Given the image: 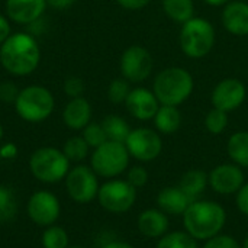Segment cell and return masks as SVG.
I'll use <instances>...</instances> for the list:
<instances>
[{"label":"cell","instance_id":"obj_42","mask_svg":"<svg viewBox=\"0 0 248 248\" xmlns=\"http://www.w3.org/2000/svg\"><path fill=\"white\" fill-rule=\"evenodd\" d=\"M100 248H135V247H134V246H131L129 243L115 240V241H109V243H106L103 247H100Z\"/></svg>","mask_w":248,"mask_h":248},{"label":"cell","instance_id":"obj_37","mask_svg":"<svg viewBox=\"0 0 248 248\" xmlns=\"http://www.w3.org/2000/svg\"><path fill=\"white\" fill-rule=\"evenodd\" d=\"M235 203L241 214L248 217V182L243 185V187L235 193Z\"/></svg>","mask_w":248,"mask_h":248},{"label":"cell","instance_id":"obj_27","mask_svg":"<svg viewBox=\"0 0 248 248\" xmlns=\"http://www.w3.org/2000/svg\"><path fill=\"white\" fill-rule=\"evenodd\" d=\"M17 214V199L15 192L0 185V224L12 221Z\"/></svg>","mask_w":248,"mask_h":248},{"label":"cell","instance_id":"obj_46","mask_svg":"<svg viewBox=\"0 0 248 248\" xmlns=\"http://www.w3.org/2000/svg\"><path fill=\"white\" fill-rule=\"evenodd\" d=\"M68 248H87L84 246H68Z\"/></svg>","mask_w":248,"mask_h":248},{"label":"cell","instance_id":"obj_15","mask_svg":"<svg viewBox=\"0 0 248 248\" xmlns=\"http://www.w3.org/2000/svg\"><path fill=\"white\" fill-rule=\"evenodd\" d=\"M125 106L135 119L150 121L154 119L160 108V102L157 100L153 90L145 87H137L131 90L129 96L125 100Z\"/></svg>","mask_w":248,"mask_h":248},{"label":"cell","instance_id":"obj_39","mask_svg":"<svg viewBox=\"0 0 248 248\" xmlns=\"http://www.w3.org/2000/svg\"><path fill=\"white\" fill-rule=\"evenodd\" d=\"M151 0H116V3L126 9V10H140V9H144Z\"/></svg>","mask_w":248,"mask_h":248},{"label":"cell","instance_id":"obj_41","mask_svg":"<svg viewBox=\"0 0 248 248\" xmlns=\"http://www.w3.org/2000/svg\"><path fill=\"white\" fill-rule=\"evenodd\" d=\"M48 6L54 7V9H58V10H64V9H68L74 0H46Z\"/></svg>","mask_w":248,"mask_h":248},{"label":"cell","instance_id":"obj_1","mask_svg":"<svg viewBox=\"0 0 248 248\" xmlns=\"http://www.w3.org/2000/svg\"><path fill=\"white\" fill-rule=\"evenodd\" d=\"M41 61V49L31 33H12L0 45L1 67L16 77L32 74Z\"/></svg>","mask_w":248,"mask_h":248},{"label":"cell","instance_id":"obj_25","mask_svg":"<svg viewBox=\"0 0 248 248\" xmlns=\"http://www.w3.org/2000/svg\"><path fill=\"white\" fill-rule=\"evenodd\" d=\"M102 126L106 132L108 141H116V142H122V144H125L128 135L132 131L129 128L128 122L118 115H108L102 121Z\"/></svg>","mask_w":248,"mask_h":248},{"label":"cell","instance_id":"obj_31","mask_svg":"<svg viewBox=\"0 0 248 248\" xmlns=\"http://www.w3.org/2000/svg\"><path fill=\"white\" fill-rule=\"evenodd\" d=\"M131 90H132L131 83L126 78H124V77L113 78L110 81V84L108 86V99L115 105L125 103V100L129 96Z\"/></svg>","mask_w":248,"mask_h":248},{"label":"cell","instance_id":"obj_4","mask_svg":"<svg viewBox=\"0 0 248 248\" xmlns=\"http://www.w3.org/2000/svg\"><path fill=\"white\" fill-rule=\"evenodd\" d=\"M215 28L203 17H192L182 25L179 44L185 55L193 60L206 57L215 45Z\"/></svg>","mask_w":248,"mask_h":248},{"label":"cell","instance_id":"obj_43","mask_svg":"<svg viewBox=\"0 0 248 248\" xmlns=\"http://www.w3.org/2000/svg\"><path fill=\"white\" fill-rule=\"evenodd\" d=\"M206 4L209 6H225L227 3H230L231 0H203Z\"/></svg>","mask_w":248,"mask_h":248},{"label":"cell","instance_id":"obj_34","mask_svg":"<svg viewBox=\"0 0 248 248\" xmlns=\"http://www.w3.org/2000/svg\"><path fill=\"white\" fill-rule=\"evenodd\" d=\"M126 182L131 183L135 189L144 187L148 183V171L142 166H134L128 170Z\"/></svg>","mask_w":248,"mask_h":248},{"label":"cell","instance_id":"obj_6","mask_svg":"<svg viewBox=\"0 0 248 248\" xmlns=\"http://www.w3.org/2000/svg\"><path fill=\"white\" fill-rule=\"evenodd\" d=\"M29 170L36 180L52 185L65 179L70 171V161L62 150L55 147H41L32 153L29 158Z\"/></svg>","mask_w":248,"mask_h":248},{"label":"cell","instance_id":"obj_12","mask_svg":"<svg viewBox=\"0 0 248 248\" xmlns=\"http://www.w3.org/2000/svg\"><path fill=\"white\" fill-rule=\"evenodd\" d=\"M26 214L29 219L39 227L54 225L61 214L58 198L48 190H38L31 195L26 203Z\"/></svg>","mask_w":248,"mask_h":248},{"label":"cell","instance_id":"obj_21","mask_svg":"<svg viewBox=\"0 0 248 248\" xmlns=\"http://www.w3.org/2000/svg\"><path fill=\"white\" fill-rule=\"evenodd\" d=\"M153 121H154L157 132L171 135L177 132L182 126V113L177 106L160 105Z\"/></svg>","mask_w":248,"mask_h":248},{"label":"cell","instance_id":"obj_5","mask_svg":"<svg viewBox=\"0 0 248 248\" xmlns=\"http://www.w3.org/2000/svg\"><path fill=\"white\" fill-rule=\"evenodd\" d=\"M54 108L55 99L51 90L38 84L23 87L15 102L17 116L31 124H38L48 119L52 115Z\"/></svg>","mask_w":248,"mask_h":248},{"label":"cell","instance_id":"obj_35","mask_svg":"<svg viewBox=\"0 0 248 248\" xmlns=\"http://www.w3.org/2000/svg\"><path fill=\"white\" fill-rule=\"evenodd\" d=\"M62 89H64V93L68 97H71V99L73 97H80L84 93V81L77 76H70V77L65 78Z\"/></svg>","mask_w":248,"mask_h":248},{"label":"cell","instance_id":"obj_28","mask_svg":"<svg viewBox=\"0 0 248 248\" xmlns=\"http://www.w3.org/2000/svg\"><path fill=\"white\" fill-rule=\"evenodd\" d=\"M89 151H90V147L87 145L83 137H71L64 142V147H62V153L68 158L70 163H80L86 160V157L89 155Z\"/></svg>","mask_w":248,"mask_h":248},{"label":"cell","instance_id":"obj_3","mask_svg":"<svg viewBox=\"0 0 248 248\" xmlns=\"http://www.w3.org/2000/svg\"><path fill=\"white\" fill-rule=\"evenodd\" d=\"M193 76L183 67H169L155 76L153 92L160 105L177 106L185 103L193 93Z\"/></svg>","mask_w":248,"mask_h":248},{"label":"cell","instance_id":"obj_22","mask_svg":"<svg viewBox=\"0 0 248 248\" xmlns=\"http://www.w3.org/2000/svg\"><path fill=\"white\" fill-rule=\"evenodd\" d=\"M177 186L189 198L196 201L203 193L206 186H209V183H208V173H205L202 170H198V169H192V170L186 171L182 176V179L179 180Z\"/></svg>","mask_w":248,"mask_h":248},{"label":"cell","instance_id":"obj_30","mask_svg":"<svg viewBox=\"0 0 248 248\" xmlns=\"http://www.w3.org/2000/svg\"><path fill=\"white\" fill-rule=\"evenodd\" d=\"M228 126V113L218 109V108H212L206 116H205V128L208 129V132L214 134V135H219L222 134Z\"/></svg>","mask_w":248,"mask_h":248},{"label":"cell","instance_id":"obj_36","mask_svg":"<svg viewBox=\"0 0 248 248\" xmlns=\"http://www.w3.org/2000/svg\"><path fill=\"white\" fill-rule=\"evenodd\" d=\"M20 89L13 81L0 83V100L3 103H15L19 96Z\"/></svg>","mask_w":248,"mask_h":248},{"label":"cell","instance_id":"obj_32","mask_svg":"<svg viewBox=\"0 0 248 248\" xmlns=\"http://www.w3.org/2000/svg\"><path fill=\"white\" fill-rule=\"evenodd\" d=\"M81 137L84 138V141L87 142V145L90 148H97L100 147L102 144H105L108 141V137H106V132L102 126V124H97V122H90L84 129H83V134Z\"/></svg>","mask_w":248,"mask_h":248},{"label":"cell","instance_id":"obj_18","mask_svg":"<svg viewBox=\"0 0 248 248\" xmlns=\"http://www.w3.org/2000/svg\"><path fill=\"white\" fill-rule=\"evenodd\" d=\"M62 122L73 131H83L92 122V105L83 96L73 97L62 110Z\"/></svg>","mask_w":248,"mask_h":248},{"label":"cell","instance_id":"obj_9","mask_svg":"<svg viewBox=\"0 0 248 248\" xmlns=\"http://www.w3.org/2000/svg\"><path fill=\"white\" fill-rule=\"evenodd\" d=\"M97 177L99 176L93 171V169L84 164H78L70 169L68 174L64 179L68 196L76 203H90L93 199L97 198V192L100 187Z\"/></svg>","mask_w":248,"mask_h":248},{"label":"cell","instance_id":"obj_17","mask_svg":"<svg viewBox=\"0 0 248 248\" xmlns=\"http://www.w3.org/2000/svg\"><path fill=\"white\" fill-rule=\"evenodd\" d=\"M222 25L224 28L237 36L248 35V3L241 0L230 1L222 10Z\"/></svg>","mask_w":248,"mask_h":248},{"label":"cell","instance_id":"obj_44","mask_svg":"<svg viewBox=\"0 0 248 248\" xmlns=\"http://www.w3.org/2000/svg\"><path fill=\"white\" fill-rule=\"evenodd\" d=\"M241 248H248V235L244 238V241H243V244H241Z\"/></svg>","mask_w":248,"mask_h":248},{"label":"cell","instance_id":"obj_24","mask_svg":"<svg viewBox=\"0 0 248 248\" xmlns=\"http://www.w3.org/2000/svg\"><path fill=\"white\" fill-rule=\"evenodd\" d=\"M163 12L176 23H186L195 17L193 0H161Z\"/></svg>","mask_w":248,"mask_h":248},{"label":"cell","instance_id":"obj_13","mask_svg":"<svg viewBox=\"0 0 248 248\" xmlns=\"http://www.w3.org/2000/svg\"><path fill=\"white\" fill-rule=\"evenodd\" d=\"M208 183L218 195H235L246 183L243 167L237 166L235 163L218 164L208 173Z\"/></svg>","mask_w":248,"mask_h":248},{"label":"cell","instance_id":"obj_48","mask_svg":"<svg viewBox=\"0 0 248 248\" xmlns=\"http://www.w3.org/2000/svg\"><path fill=\"white\" fill-rule=\"evenodd\" d=\"M0 65H1V64H0Z\"/></svg>","mask_w":248,"mask_h":248},{"label":"cell","instance_id":"obj_19","mask_svg":"<svg viewBox=\"0 0 248 248\" xmlns=\"http://www.w3.org/2000/svg\"><path fill=\"white\" fill-rule=\"evenodd\" d=\"M137 227L141 235L147 238H161L169 232V215H166L161 209H145L140 214L137 219Z\"/></svg>","mask_w":248,"mask_h":248},{"label":"cell","instance_id":"obj_10","mask_svg":"<svg viewBox=\"0 0 248 248\" xmlns=\"http://www.w3.org/2000/svg\"><path fill=\"white\" fill-rule=\"evenodd\" d=\"M119 67L122 77L129 83H141L150 77L154 60L147 48L141 45H131L122 52Z\"/></svg>","mask_w":248,"mask_h":248},{"label":"cell","instance_id":"obj_2","mask_svg":"<svg viewBox=\"0 0 248 248\" xmlns=\"http://www.w3.org/2000/svg\"><path fill=\"white\" fill-rule=\"evenodd\" d=\"M183 217L185 231L198 241H206L218 234L227 222V211L214 201H193Z\"/></svg>","mask_w":248,"mask_h":248},{"label":"cell","instance_id":"obj_45","mask_svg":"<svg viewBox=\"0 0 248 248\" xmlns=\"http://www.w3.org/2000/svg\"><path fill=\"white\" fill-rule=\"evenodd\" d=\"M3 134H4V131H3V125L0 124V141H1V138H3Z\"/></svg>","mask_w":248,"mask_h":248},{"label":"cell","instance_id":"obj_26","mask_svg":"<svg viewBox=\"0 0 248 248\" xmlns=\"http://www.w3.org/2000/svg\"><path fill=\"white\" fill-rule=\"evenodd\" d=\"M155 248H199L198 240H195L186 231H173L167 232L161 238H158Z\"/></svg>","mask_w":248,"mask_h":248},{"label":"cell","instance_id":"obj_23","mask_svg":"<svg viewBox=\"0 0 248 248\" xmlns=\"http://www.w3.org/2000/svg\"><path fill=\"white\" fill-rule=\"evenodd\" d=\"M227 151L232 163L243 169H248V131L232 134L227 142Z\"/></svg>","mask_w":248,"mask_h":248},{"label":"cell","instance_id":"obj_14","mask_svg":"<svg viewBox=\"0 0 248 248\" xmlns=\"http://www.w3.org/2000/svg\"><path fill=\"white\" fill-rule=\"evenodd\" d=\"M247 97L246 84L234 77L221 80L212 90L211 102L214 108H218L224 112H232L238 109Z\"/></svg>","mask_w":248,"mask_h":248},{"label":"cell","instance_id":"obj_29","mask_svg":"<svg viewBox=\"0 0 248 248\" xmlns=\"http://www.w3.org/2000/svg\"><path fill=\"white\" fill-rule=\"evenodd\" d=\"M42 247L44 248H68V232L58 225H51L46 227L45 231L42 232V238H41Z\"/></svg>","mask_w":248,"mask_h":248},{"label":"cell","instance_id":"obj_20","mask_svg":"<svg viewBox=\"0 0 248 248\" xmlns=\"http://www.w3.org/2000/svg\"><path fill=\"white\" fill-rule=\"evenodd\" d=\"M193 202L179 186H169L160 190L157 196L158 209H161L166 215L179 217L186 212V209Z\"/></svg>","mask_w":248,"mask_h":248},{"label":"cell","instance_id":"obj_40","mask_svg":"<svg viewBox=\"0 0 248 248\" xmlns=\"http://www.w3.org/2000/svg\"><path fill=\"white\" fill-rule=\"evenodd\" d=\"M12 35V28L9 23V19L0 15V45Z\"/></svg>","mask_w":248,"mask_h":248},{"label":"cell","instance_id":"obj_11","mask_svg":"<svg viewBox=\"0 0 248 248\" xmlns=\"http://www.w3.org/2000/svg\"><path fill=\"white\" fill-rule=\"evenodd\" d=\"M125 145L129 155L142 163L155 160L163 151L161 137L155 129L151 128L132 129L125 141Z\"/></svg>","mask_w":248,"mask_h":248},{"label":"cell","instance_id":"obj_7","mask_svg":"<svg viewBox=\"0 0 248 248\" xmlns=\"http://www.w3.org/2000/svg\"><path fill=\"white\" fill-rule=\"evenodd\" d=\"M129 153L126 145L116 141H106L93 150L90 167L99 177L116 179L129 166Z\"/></svg>","mask_w":248,"mask_h":248},{"label":"cell","instance_id":"obj_38","mask_svg":"<svg viewBox=\"0 0 248 248\" xmlns=\"http://www.w3.org/2000/svg\"><path fill=\"white\" fill-rule=\"evenodd\" d=\"M17 153H19V150H17L16 144H13V142H6V144L0 145V158L1 160H6V161L15 160L17 157Z\"/></svg>","mask_w":248,"mask_h":248},{"label":"cell","instance_id":"obj_47","mask_svg":"<svg viewBox=\"0 0 248 248\" xmlns=\"http://www.w3.org/2000/svg\"><path fill=\"white\" fill-rule=\"evenodd\" d=\"M241 1H247V0H241Z\"/></svg>","mask_w":248,"mask_h":248},{"label":"cell","instance_id":"obj_16","mask_svg":"<svg viewBox=\"0 0 248 248\" xmlns=\"http://www.w3.org/2000/svg\"><path fill=\"white\" fill-rule=\"evenodd\" d=\"M46 6V0H6V15L15 23L31 25L42 17Z\"/></svg>","mask_w":248,"mask_h":248},{"label":"cell","instance_id":"obj_8","mask_svg":"<svg viewBox=\"0 0 248 248\" xmlns=\"http://www.w3.org/2000/svg\"><path fill=\"white\" fill-rule=\"evenodd\" d=\"M97 201L110 214H125L135 205L137 189L126 180L109 179L99 187Z\"/></svg>","mask_w":248,"mask_h":248},{"label":"cell","instance_id":"obj_33","mask_svg":"<svg viewBox=\"0 0 248 248\" xmlns=\"http://www.w3.org/2000/svg\"><path fill=\"white\" fill-rule=\"evenodd\" d=\"M202 248H241V244L228 234H218L205 241Z\"/></svg>","mask_w":248,"mask_h":248}]
</instances>
